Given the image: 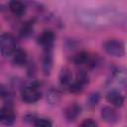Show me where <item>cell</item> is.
<instances>
[{
    "label": "cell",
    "instance_id": "20",
    "mask_svg": "<svg viewBox=\"0 0 127 127\" xmlns=\"http://www.w3.org/2000/svg\"><path fill=\"white\" fill-rule=\"evenodd\" d=\"M80 127H97V124L94 120L88 118L82 121V123L80 124Z\"/></svg>",
    "mask_w": 127,
    "mask_h": 127
},
{
    "label": "cell",
    "instance_id": "7",
    "mask_svg": "<svg viewBox=\"0 0 127 127\" xmlns=\"http://www.w3.org/2000/svg\"><path fill=\"white\" fill-rule=\"evenodd\" d=\"M54 41H55V34L51 30L44 31L39 36V38H38V42L42 46L43 50L44 49H51V48H53Z\"/></svg>",
    "mask_w": 127,
    "mask_h": 127
},
{
    "label": "cell",
    "instance_id": "19",
    "mask_svg": "<svg viewBox=\"0 0 127 127\" xmlns=\"http://www.w3.org/2000/svg\"><path fill=\"white\" fill-rule=\"evenodd\" d=\"M98 101H99V94L97 92L92 93L88 98V105L89 106H94L98 103Z\"/></svg>",
    "mask_w": 127,
    "mask_h": 127
},
{
    "label": "cell",
    "instance_id": "16",
    "mask_svg": "<svg viewBox=\"0 0 127 127\" xmlns=\"http://www.w3.org/2000/svg\"><path fill=\"white\" fill-rule=\"evenodd\" d=\"M33 26H34V21H28L26 23L23 24V26L20 29V34L22 37L26 38L29 37L32 33H33Z\"/></svg>",
    "mask_w": 127,
    "mask_h": 127
},
{
    "label": "cell",
    "instance_id": "9",
    "mask_svg": "<svg viewBox=\"0 0 127 127\" xmlns=\"http://www.w3.org/2000/svg\"><path fill=\"white\" fill-rule=\"evenodd\" d=\"M106 99L115 107H121L124 103L123 95L117 89H111L106 93Z\"/></svg>",
    "mask_w": 127,
    "mask_h": 127
},
{
    "label": "cell",
    "instance_id": "15",
    "mask_svg": "<svg viewBox=\"0 0 127 127\" xmlns=\"http://www.w3.org/2000/svg\"><path fill=\"white\" fill-rule=\"evenodd\" d=\"M60 82L62 85H64L68 88L72 82V73L68 68H63L60 73Z\"/></svg>",
    "mask_w": 127,
    "mask_h": 127
},
{
    "label": "cell",
    "instance_id": "14",
    "mask_svg": "<svg viewBox=\"0 0 127 127\" xmlns=\"http://www.w3.org/2000/svg\"><path fill=\"white\" fill-rule=\"evenodd\" d=\"M80 112H81L80 106L76 103H73V104L68 105L65 108L64 115H65V117L68 121H74L77 118V116L80 114Z\"/></svg>",
    "mask_w": 127,
    "mask_h": 127
},
{
    "label": "cell",
    "instance_id": "2",
    "mask_svg": "<svg viewBox=\"0 0 127 127\" xmlns=\"http://www.w3.org/2000/svg\"><path fill=\"white\" fill-rule=\"evenodd\" d=\"M21 98L26 103H35L41 98V90L39 88V83L33 81L27 85H24L20 91Z\"/></svg>",
    "mask_w": 127,
    "mask_h": 127
},
{
    "label": "cell",
    "instance_id": "17",
    "mask_svg": "<svg viewBox=\"0 0 127 127\" xmlns=\"http://www.w3.org/2000/svg\"><path fill=\"white\" fill-rule=\"evenodd\" d=\"M60 99V94L57 90H50L48 92V95H47V100L51 103V104H54V103H57Z\"/></svg>",
    "mask_w": 127,
    "mask_h": 127
},
{
    "label": "cell",
    "instance_id": "12",
    "mask_svg": "<svg viewBox=\"0 0 127 127\" xmlns=\"http://www.w3.org/2000/svg\"><path fill=\"white\" fill-rule=\"evenodd\" d=\"M9 10L11 11V13L13 15H15L17 17H21L26 12V5L22 1L13 0V1L9 2Z\"/></svg>",
    "mask_w": 127,
    "mask_h": 127
},
{
    "label": "cell",
    "instance_id": "18",
    "mask_svg": "<svg viewBox=\"0 0 127 127\" xmlns=\"http://www.w3.org/2000/svg\"><path fill=\"white\" fill-rule=\"evenodd\" d=\"M35 127H53L52 122L46 118H39L35 121Z\"/></svg>",
    "mask_w": 127,
    "mask_h": 127
},
{
    "label": "cell",
    "instance_id": "13",
    "mask_svg": "<svg viewBox=\"0 0 127 127\" xmlns=\"http://www.w3.org/2000/svg\"><path fill=\"white\" fill-rule=\"evenodd\" d=\"M27 53L22 49H16L12 56V62L16 66H24L27 64Z\"/></svg>",
    "mask_w": 127,
    "mask_h": 127
},
{
    "label": "cell",
    "instance_id": "5",
    "mask_svg": "<svg viewBox=\"0 0 127 127\" xmlns=\"http://www.w3.org/2000/svg\"><path fill=\"white\" fill-rule=\"evenodd\" d=\"M87 82H88V76L86 72H84L83 70H80L77 72V74L75 75V78L72 80V82L68 86V89L70 92H73V93L80 92Z\"/></svg>",
    "mask_w": 127,
    "mask_h": 127
},
{
    "label": "cell",
    "instance_id": "6",
    "mask_svg": "<svg viewBox=\"0 0 127 127\" xmlns=\"http://www.w3.org/2000/svg\"><path fill=\"white\" fill-rule=\"evenodd\" d=\"M15 112L10 105H5L0 110V121L2 124L10 126L15 121Z\"/></svg>",
    "mask_w": 127,
    "mask_h": 127
},
{
    "label": "cell",
    "instance_id": "10",
    "mask_svg": "<svg viewBox=\"0 0 127 127\" xmlns=\"http://www.w3.org/2000/svg\"><path fill=\"white\" fill-rule=\"evenodd\" d=\"M72 62L77 65H83V64L94 65V60L86 52H79V53L75 54L72 58Z\"/></svg>",
    "mask_w": 127,
    "mask_h": 127
},
{
    "label": "cell",
    "instance_id": "8",
    "mask_svg": "<svg viewBox=\"0 0 127 127\" xmlns=\"http://www.w3.org/2000/svg\"><path fill=\"white\" fill-rule=\"evenodd\" d=\"M101 117L105 122L109 124H114L119 119V115L117 111L114 108L109 107V106H104L101 109Z\"/></svg>",
    "mask_w": 127,
    "mask_h": 127
},
{
    "label": "cell",
    "instance_id": "4",
    "mask_svg": "<svg viewBox=\"0 0 127 127\" xmlns=\"http://www.w3.org/2000/svg\"><path fill=\"white\" fill-rule=\"evenodd\" d=\"M103 48L111 57L120 58L125 55V46L119 40H108L104 43Z\"/></svg>",
    "mask_w": 127,
    "mask_h": 127
},
{
    "label": "cell",
    "instance_id": "11",
    "mask_svg": "<svg viewBox=\"0 0 127 127\" xmlns=\"http://www.w3.org/2000/svg\"><path fill=\"white\" fill-rule=\"evenodd\" d=\"M43 55V70L46 75L50 74L52 66H53V48L44 49Z\"/></svg>",
    "mask_w": 127,
    "mask_h": 127
},
{
    "label": "cell",
    "instance_id": "1",
    "mask_svg": "<svg viewBox=\"0 0 127 127\" xmlns=\"http://www.w3.org/2000/svg\"><path fill=\"white\" fill-rule=\"evenodd\" d=\"M121 18L123 15L114 10H96L80 14L81 21L88 25H109L119 22Z\"/></svg>",
    "mask_w": 127,
    "mask_h": 127
},
{
    "label": "cell",
    "instance_id": "3",
    "mask_svg": "<svg viewBox=\"0 0 127 127\" xmlns=\"http://www.w3.org/2000/svg\"><path fill=\"white\" fill-rule=\"evenodd\" d=\"M16 51L15 39L11 34L5 33L0 37V52L4 58L12 57Z\"/></svg>",
    "mask_w": 127,
    "mask_h": 127
}]
</instances>
